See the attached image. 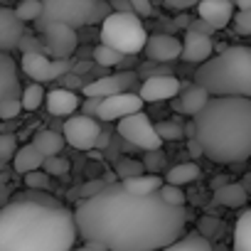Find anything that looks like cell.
I'll return each instance as SVG.
<instances>
[{"mask_svg": "<svg viewBox=\"0 0 251 251\" xmlns=\"http://www.w3.org/2000/svg\"><path fill=\"white\" fill-rule=\"evenodd\" d=\"M32 146H35V151H37L45 160H47V158H57V155L62 153V148H64V136L57 133V131H52V128H42V131L35 133Z\"/></svg>", "mask_w": 251, "mask_h": 251, "instance_id": "obj_21", "label": "cell"}, {"mask_svg": "<svg viewBox=\"0 0 251 251\" xmlns=\"http://www.w3.org/2000/svg\"><path fill=\"white\" fill-rule=\"evenodd\" d=\"M74 212L62 204L13 200L0 207V251H74Z\"/></svg>", "mask_w": 251, "mask_h": 251, "instance_id": "obj_2", "label": "cell"}, {"mask_svg": "<svg viewBox=\"0 0 251 251\" xmlns=\"http://www.w3.org/2000/svg\"><path fill=\"white\" fill-rule=\"evenodd\" d=\"M136 81V74L133 72H118V74H111V76H99L89 84H84V96L86 99H111V96H118V94H126L131 91Z\"/></svg>", "mask_w": 251, "mask_h": 251, "instance_id": "obj_10", "label": "cell"}, {"mask_svg": "<svg viewBox=\"0 0 251 251\" xmlns=\"http://www.w3.org/2000/svg\"><path fill=\"white\" fill-rule=\"evenodd\" d=\"M160 251H212V241L202 239L200 234H185L182 239H177L175 244H170Z\"/></svg>", "mask_w": 251, "mask_h": 251, "instance_id": "obj_27", "label": "cell"}, {"mask_svg": "<svg viewBox=\"0 0 251 251\" xmlns=\"http://www.w3.org/2000/svg\"><path fill=\"white\" fill-rule=\"evenodd\" d=\"M94 59H96V64H101V67H116V64H121L123 54H118L116 50H111V47H106V45H99V47L94 50Z\"/></svg>", "mask_w": 251, "mask_h": 251, "instance_id": "obj_33", "label": "cell"}, {"mask_svg": "<svg viewBox=\"0 0 251 251\" xmlns=\"http://www.w3.org/2000/svg\"><path fill=\"white\" fill-rule=\"evenodd\" d=\"M249 200V192L241 187V182H231L222 190L214 192V202L222 204V207H229V209H236V207H244Z\"/></svg>", "mask_w": 251, "mask_h": 251, "instance_id": "obj_25", "label": "cell"}, {"mask_svg": "<svg viewBox=\"0 0 251 251\" xmlns=\"http://www.w3.org/2000/svg\"><path fill=\"white\" fill-rule=\"evenodd\" d=\"M72 69L69 59H52V79H62Z\"/></svg>", "mask_w": 251, "mask_h": 251, "instance_id": "obj_42", "label": "cell"}, {"mask_svg": "<svg viewBox=\"0 0 251 251\" xmlns=\"http://www.w3.org/2000/svg\"><path fill=\"white\" fill-rule=\"evenodd\" d=\"M202 155L219 165L251 158V101L239 96H212L192 118Z\"/></svg>", "mask_w": 251, "mask_h": 251, "instance_id": "obj_3", "label": "cell"}, {"mask_svg": "<svg viewBox=\"0 0 251 251\" xmlns=\"http://www.w3.org/2000/svg\"><path fill=\"white\" fill-rule=\"evenodd\" d=\"M212 52H214V40L207 37V35H197V32H185L182 37V62L187 64H204L212 59Z\"/></svg>", "mask_w": 251, "mask_h": 251, "instance_id": "obj_15", "label": "cell"}, {"mask_svg": "<svg viewBox=\"0 0 251 251\" xmlns=\"http://www.w3.org/2000/svg\"><path fill=\"white\" fill-rule=\"evenodd\" d=\"M209 99H212V96H209L202 86L192 84V86H190V89H185V91H182V96L175 101V108H177L180 113H185V116H192V118H195V116H197V113L209 103Z\"/></svg>", "mask_w": 251, "mask_h": 251, "instance_id": "obj_20", "label": "cell"}, {"mask_svg": "<svg viewBox=\"0 0 251 251\" xmlns=\"http://www.w3.org/2000/svg\"><path fill=\"white\" fill-rule=\"evenodd\" d=\"M155 133H158V138L163 143H168V141H182L185 138V126L177 123V121H160V123H155Z\"/></svg>", "mask_w": 251, "mask_h": 251, "instance_id": "obj_30", "label": "cell"}, {"mask_svg": "<svg viewBox=\"0 0 251 251\" xmlns=\"http://www.w3.org/2000/svg\"><path fill=\"white\" fill-rule=\"evenodd\" d=\"M62 136H64V143H69L74 151H91V148L99 146L103 133H101V126H99L96 118L74 113L64 121Z\"/></svg>", "mask_w": 251, "mask_h": 251, "instance_id": "obj_8", "label": "cell"}, {"mask_svg": "<svg viewBox=\"0 0 251 251\" xmlns=\"http://www.w3.org/2000/svg\"><path fill=\"white\" fill-rule=\"evenodd\" d=\"M187 219V209L158 195L136 197L121 185H106L74 209L79 239L103 251H160L185 236Z\"/></svg>", "mask_w": 251, "mask_h": 251, "instance_id": "obj_1", "label": "cell"}, {"mask_svg": "<svg viewBox=\"0 0 251 251\" xmlns=\"http://www.w3.org/2000/svg\"><path fill=\"white\" fill-rule=\"evenodd\" d=\"M192 5L195 3H185V0H168V3H165V8H170V10H187Z\"/></svg>", "mask_w": 251, "mask_h": 251, "instance_id": "obj_47", "label": "cell"}, {"mask_svg": "<svg viewBox=\"0 0 251 251\" xmlns=\"http://www.w3.org/2000/svg\"><path fill=\"white\" fill-rule=\"evenodd\" d=\"M195 84L209 96H239L251 101V47H224L197 67Z\"/></svg>", "mask_w": 251, "mask_h": 251, "instance_id": "obj_4", "label": "cell"}, {"mask_svg": "<svg viewBox=\"0 0 251 251\" xmlns=\"http://www.w3.org/2000/svg\"><path fill=\"white\" fill-rule=\"evenodd\" d=\"M111 13H133V5L126 0H113L111 3Z\"/></svg>", "mask_w": 251, "mask_h": 251, "instance_id": "obj_45", "label": "cell"}, {"mask_svg": "<svg viewBox=\"0 0 251 251\" xmlns=\"http://www.w3.org/2000/svg\"><path fill=\"white\" fill-rule=\"evenodd\" d=\"M234 180L229 177V175H217L214 180H212V190L217 192V190H222V187H226V185H231Z\"/></svg>", "mask_w": 251, "mask_h": 251, "instance_id": "obj_46", "label": "cell"}, {"mask_svg": "<svg viewBox=\"0 0 251 251\" xmlns=\"http://www.w3.org/2000/svg\"><path fill=\"white\" fill-rule=\"evenodd\" d=\"M143 52L148 54V59L168 64V62L182 57V40H177L175 35H165V32L148 35V42H146Z\"/></svg>", "mask_w": 251, "mask_h": 251, "instance_id": "obj_13", "label": "cell"}, {"mask_svg": "<svg viewBox=\"0 0 251 251\" xmlns=\"http://www.w3.org/2000/svg\"><path fill=\"white\" fill-rule=\"evenodd\" d=\"M50 180H52V177H50L45 170H37V173L25 175V187H27V190H32V192H47Z\"/></svg>", "mask_w": 251, "mask_h": 251, "instance_id": "obj_37", "label": "cell"}, {"mask_svg": "<svg viewBox=\"0 0 251 251\" xmlns=\"http://www.w3.org/2000/svg\"><path fill=\"white\" fill-rule=\"evenodd\" d=\"M165 185V180L160 177V175H141V177H136V180H128V182H121V187L126 190V192H131V195H136V197H153V195H158L160 192V187Z\"/></svg>", "mask_w": 251, "mask_h": 251, "instance_id": "obj_22", "label": "cell"}, {"mask_svg": "<svg viewBox=\"0 0 251 251\" xmlns=\"http://www.w3.org/2000/svg\"><path fill=\"white\" fill-rule=\"evenodd\" d=\"M187 30H190V32H197V35H207V37H212V32H214L204 20H195V23H190Z\"/></svg>", "mask_w": 251, "mask_h": 251, "instance_id": "obj_43", "label": "cell"}, {"mask_svg": "<svg viewBox=\"0 0 251 251\" xmlns=\"http://www.w3.org/2000/svg\"><path fill=\"white\" fill-rule=\"evenodd\" d=\"M23 72L35 79V84H47L52 79V59L47 54H23Z\"/></svg>", "mask_w": 251, "mask_h": 251, "instance_id": "obj_19", "label": "cell"}, {"mask_svg": "<svg viewBox=\"0 0 251 251\" xmlns=\"http://www.w3.org/2000/svg\"><path fill=\"white\" fill-rule=\"evenodd\" d=\"M25 37V25L18 20L13 8H0V54H8L10 50L20 47Z\"/></svg>", "mask_w": 251, "mask_h": 251, "instance_id": "obj_16", "label": "cell"}, {"mask_svg": "<svg viewBox=\"0 0 251 251\" xmlns=\"http://www.w3.org/2000/svg\"><path fill=\"white\" fill-rule=\"evenodd\" d=\"M18 153V138L13 133H0V163H10Z\"/></svg>", "mask_w": 251, "mask_h": 251, "instance_id": "obj_36", "label": "cell"}, {"mask_svg": "<svg viewBox=\"0 0 251 251\" xmlns=\"http://www.w3.org/2000/svg\"><path fill=\"white\" fill-rule=\"evenodd\" d=\"M131 5H133V15L141 18V20L153 15V5L148 3V0H131Z\"/></svg>", "mask_w": 251, "mask_h": 251, "instance_id": "obj_41", "label": "cell"}, {"mask_svg": "<svg viewBox=\"0 0 251 251\" xmlns=\"http://www.w3.org/2000/svg\"><path fill=\"white\" fill-rule=\"evenodd\" d=\"M141 111H143V99L136 91H126V94L103 99L101 108H99V118L101 121H123V118L136 116Z\"/></svg>", "mask_w": 251, "mask_h": 251, "instance_id": "obj_11", "label": "cell"}, {"mask_svg": "<svg viewBox=\"0 0 251 251\" xmlns=\"http://www.w3.org/2000/svg\"><path fill=\"white\" fill-rule=\"evenodd\" d=\"M96 13V0H45L42 18L37 20L40 30L47 25H67L72 30L81 25H91Z\"/></svg>", "mask_w": 251, "mask_h": 251, "instance_id": "obj_6", "label": "cell"}, {"mask_svg": "<svg viewBox=\"0 0 251 251\" xmlns=\"http://www.w3.org/2000/svg\"><path fill=\"white\" fill-rule=\"evenodd\" d=\"M219 229H222V222H219V217H212V214L202 217L200 224H197V234L202 239H207V241L214 239V236H219Z\"/></svg>", "mask_w": 251, "mask_h": 251, "instance_id": "obj_34", "label": "cell"}, {"mask_svg": "<svg viewBox=\"0 0 251 251\" xmlns=\"http://www.w3.org/2000/svg\"><path fill=\"white\" fill-rule=\"evenodd\" d=\"M116 175L121 177V182H128V180L146 175V165L141 160H133V158H121L116 165Z\"/></svg>", "mask_w": 251, "mask_h": 251, "instance_id": "obj_28", "label": "cell"}, {"mask_svg": "<svg viewBox=\"0 0 251 251\" xmlns=\"http://www.w3.org/2000/svg\"><path fill=\"white\" fill-rule=\"evenodd\" d=\"M42 42H45V54L47 57H54V59H67L74 54L76 45H79V37H76V30L67 27V25H47L42 30Z\"/></svg>", "mask_w": 251, "mask_h": 251, "instance_id": "obj_9", "label": "cell"}, {"mask_svg": "<svg viewBox=\"0 0 251 251\" xmlns=\"http://www.w3.org/2000/svg\"><path fill=\"white\" fill-rule=\"evenodd\" d=\"M200 177H202V170H200L197 163H180V165L170 168L163 180H165V185L182 187V185H190V182H195V180H200Z\"/></svg>", "mask_w": 251, "mask_h": 251, "instance_id": "obj_24", "label": "cell"}, {"mask_svg": "<svg viewBox=\"0 0 251 251\" xmlns=\"http://www.w3.org/2000/svg\"><path fill=\"white\" fill-rule=\"evenodd\" d=\"M99 108H101V99H86V101H81V116L99 118Z\"/></svg>", "mask_w": 251, "mask_h": 251, "instance_id": "obj_40", "label": "cell"}, {"mask_svg": "<svg viewBox=\"0 0 251 251\" xmlns=\"http://www.w3.org/2000/svg\"><path fill=\"white\" fill-rule=\"evenodd\" d=\"M15 15H18V20L25 25V23H37L40 18H42V3L40 0H23V3L15 8Z\"/></svg>", "mask_w": 251, "mask_h": 251, "instance_id": "obj_31", "label": "cell"}, {"mask_svg": "<svg viewBox=\"0 0 251 251\" xmlns=\"http://www.w3.org/2000/svg\"><path fill=\"white\" fill-rule=\"evenodd\" d=\"M23 94L20 79H18V67L10 54H0V103L8 99H18Z\"/></svg>", "mask_w": 251, "mask_h": 251, "instance_id": "obj_18", "label": "cell"}, {"mask_svg": "<svg viewBox=\"0 0 251 251\" xmlns=\"http://www.w3.org/2000/svg\"><path fill=\"white\" fill-rule=\"evenodd\" d=\"M234 5H236L239 13H246V10H251V0H239V3H234Z\"/></svg>", "mask_w": 251, "mask_h": 251, "instance_id": "obj_48", "label": "cell"}, {"mask_svg": "<svg viewBox=\"0 0 251 251\" xmlns=\"http://www.w3.org/2000/svg\"><path fill=\"white\" fill-rule=\"evenodd\" d=\"M103 187H106L103 182H86V185L81 187V197H84V200H91V197H94V195H99Z\"/></svg>", "mask_w": 251, "mask_h": 251, "instance_id": "obj_44", "label": "cell"}, {"mask_svg": "<svg viewBox=\"0 0 251 251\" xmlns=\"http://www.w3.org/2000/svg\"><path fill=\"white\" fill-rule=\"evenodd\" d=\"M118 133H121V138H126L128 143H133L136 148H141L146 153H158L163 148V141L155 133V123L151 121V116L146 111L118 121Z\"/></svg>", "mask_w": 251, "mask_h": 251, "instance_id": "obj_7", "label": "cell"}, {"mask_svg": "<svg viewBox=\"0 0 251 251\" xmlns=\"http://www.w3.org/2000/svg\"><path fill=\"white\" fill-rule=\"evenodd\" d=\"M69 160L67 158H62V155H57V158H47L45 160V165H42V170L50 175V177H64L67 173H69Z\"/></svg>", "mask_w": 251, "mask_h": 251, "instance_id": "obj_35", "label": "cell"}, {"mask_svg": "<svg viewBox=\"0 0 251 251\" xmlns=\"http://www.w3.org/2000/svg\"><path fill=\"white\" fill-rule=\"evenodd\" d=\"M42 165H45V158L35 151L32 143L18 148V153H15V158H13V168H15V173H20V175L37 173V170H42Z\"/></svg>", "mask_w": 251, "mask_h": 251, "instance_id": "obj_23", "label": "cell"}, {"mask_svg": "<svg viewBox=\"0 0 251 251\" xmlns=\"http://www.w3.org/2000/svg\"><path fill=\"white\" fill-rule=\"evenodd\" d=\"M45 106H47V111H50L52 116L69 118V116H74L76 108H81V99H79L76 91L59 86V89H52V91L45 96Z\"/></svg>", "mask_w": 251, "mask_h": 251, "instance_id": "obj_17", "label": "cell"}, {"mask_svg": "<svg viewBox=\"0 0 251 251\" xmlns=\"http://www.w3.org/2000/svg\"><path fill=\"white\" fill-rule=\"evenodd\" d=\"M234 251H251V207L244 209L234 226Z\"/></svg>", "mask_w": 251, "mask_h": 251, "instance_id": "obj_26", "label": "cell"}, {"mask_svg": "<svg viewBox=\"0 0 251 251\" xmlns=\"http://www.w3.org/2000/svg\"><path fill=\"white\" fill-rule=\"evenodd\" d=\"M177 94H180V79L173 74H153L143 81V86L138 91L143 103L170 101V99H177Z\"/></svg>", "mask_w": 251, "mask_h": 251, "instance_id": "obj_12", "label": "cell"}, {"mask_svg": "<svg viewBox=\"0 0 251 251\" xmlns=\"http://www.w3.org/2000/svg\"><path fill=\"white\" fill-rule=\"evenodd\" d=\"M197 15L200 20H204L212 30H224L234 15H236V5L229 0H204L197 5Z\"/></svg>", "mask_w": 251, "mask_h": 251, "instance_id": "obj_14", "label": "cell"}, {"mask_svg": "<svg viewBox=\"0 0 251 251\" xmlns=\"http://www.w3.org/2000/svg\"><path fill=\"white\" fill-rule=\"evenodd\" d=\"M158 197H160L165 204L180 207V209H185V202H187V195L182 192V187H173V185H163L160 192H158Z\"/></svg>", "mask_w": 251, "mask_h": 251, "instance_id": "obj_32", "label": "cell"}, {"mask_svg": "<svg viewBox=\"0 0 251 251\" xmlns=\"http://www.w3.org/2000/svg\"><path fill=\"white\" fill-rule=\"evenodd\" d=\"M234 30L239 32V35H251V10H246V13H239L236 10V15H234Z\"/></svg>", "mask_w": 251, "mask_h": 251, "instance_id": "obj_39", "label": "cell"}, {"mask_svg": "<svg viewBox=\"0 0 251 251\" xmlns=\"http://www.w3.org/2000/svg\"><path fill=\"white\" fill-rule=\"evenodd\" d=\"M74 251H103V249H99V246H81V249H74Z\"/></svg>", "mask_w": 251, "mask_h": 251, "instance_id": "obj_49", "label": "cell"}, {"mask_svg": "<svg viewBox=\"0 0 251 251\" xmlns=\"http://www.w3.org/2000/svg\"><path fill=\"white\" fill-rule=\"evenodd\" d=\"M23 111V101L18 99H8L5 103H0V121H13L18 118V113Z\"/></svg>", "mask_w": 251, "mask_h": 251, "instance_id": "obj_38", "label": "cell"}, {"mask_svg": "<svg viewBox=\"0 0 251 251\" xmlns=\"http://www.w3.org/2000/svg\"><path fill=\"white\" fill-rule=\"evenodd\" d=\"M148 32L143 20L133 13H111L101 23V45L116 50L118 54H138L146 50Z\"/></svg>", "mask_w": 251, "mask_h": 251, "instance_id": "obj_5", "label": "cell"}, {"mask_svg": "<svg viewBox=\"0 0 251 251\" xmlns=\"http://www.w3.org/2000/svg\"><path fill=\"white\" fill-rule=\"evenodd\" d=\"M45 89H42V84H30V86H25L23 89V94H20V101H23V108L25 111H37L42 103H45Z\"/></svg>", "mask_w": 251, "mask_h": 251, "instance_id": "obj_29", "label": "cell"}]
</instances>
